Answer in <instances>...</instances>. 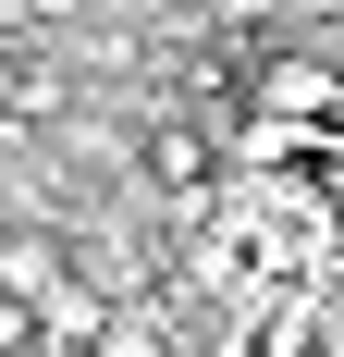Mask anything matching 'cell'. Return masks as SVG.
<instances>
[{
  "label": "cell",
  "mask_w": 344,
  "mask_h": 357,
  "mask_svg": "<svg viewBox=\"0 0 344 357\" xmlns=\"http://www.w3.org/2000/svg\"><path fill=\"white\" fill-rule=\"evenodd\" d=\"M148 185H160V197H197L209 185V136L197 123H160V136H148Z\"/></svg>",
  "instance_id": "1"
},
{
  "label": "cell",
  "mask_w": 344,
  "mask_h": 357,
  "mask_svg": "<svg viewBox=\"0 0 344 357\" xmlns=\"http://www.w3.org/2000/svg\"><path fill=\"white\" fill-rule=\"evenodd\" d=\"M49 284H62V247H49V234H0V296H13V308H37Z\"/></svg>",
  "instance_id": "2"
},
{
  "label": "cell",
  "mask_w": 344,
  "mask_h": 357,
  "mask_svg": "<svg viewBox=\"0 0 344 357\" xmlns=\"http://www.w3.org/2000/svg\"><path fill=\"white\" fill-rule=\"evenodd\" d=\"M258 99L295 123V111H320V99H332V74H320V62H271V74H258Z\"/></svg>",
  "instance_id": "3"
},
{
  "label": "cell",
  "mask_w": 344,
  "mask_h": 357,
  "mask_svg": "<svg viewBox=\"0 0 344 357\" xmlns=\"http://www.w3.org/2000/svg\"><path fill=\"white\" fill-rule=\"evenodd\" d=\"M13 111H25V62L0 50V123H13Z\"/></svg>",
  "instance_id": "4"
},
{
  "label": "cell",
  "mask_w": 344,
  "mask_h": 357,
  "mask_svg": "<svg viewBox=\"0 0 344 357\" xmlns=\"http://www.w3.org/2000/svg\"><path fill=\"white\" fill-rule=\"evenodd\" d=\"M13 357H86V345H62V333H25V345H13Z\"/></svg>",
  "instance_id": "5"
}]
</instances>
